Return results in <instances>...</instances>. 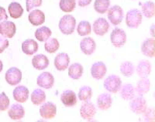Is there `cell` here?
Segmentation results:
<instances>
[{"mask_svg":"<svg viewBox=\"0 0 155 122\" xmlns=\"http://www.w3.org/2000/svg\"><path fill=\"white\" fill-rule=\"evenodd\" d=\"M76 26V19L71 15H65L59 21V30L63 34L71 35L74 31Z\"/></svg>","mask_w":155,"mask_h":122,"instance_id":"cell-1","label":"cell"},{"mask_svg":"<svg viewBox=\"0 0 155 122\" xmlns=\"http://www.w3.org/2000/svg\"><path fill=\"white\" fill-rule=\"evenodd\" d=\"M142 20H143V14L139 9H133L127 12L126 16V24L129 28H138L142 23Z\"/></svg>","mask_w":155,"mask_h":122,"instance_id":"cell-2","label":"cell"},{"mask_svg":"<svg viewBox=\"0 0 155 122\" xmlns=\"http://www.w3.org/2000/svg\"><path fill=\"white\" fill-rule=\"evenodd\" d=\"M105 89L109 93L116 94L120 91L122 85V80L120 77L117 75H110L104 80Z\"/></svg>","mask_w":155,"mask_h":122,"instance_id":"cell-3","label":"cell"},{"mask_svg":"<svg viewBox=\"0 0 155 122\" xmlns=\"http://www.w3.org/2000/svg\"><path fill=\"white\" fill-rule=\"evenodd\" d=\"M130 101V108L136 114H142L147 108V101L143 96L139 95V96L134 98Z\"/></svg>","mask_w":155,"mask_h":122,"instance_id":"cell-4","label":"cell"},{"mask_svg":"<svg viewBox=\"0 0 155 122\" xmlns=\"http://www.w3.org/2000/svg\"><path fill=\"white\" fill-rule=\"evenodd\" d=\"M111 43L115 47H122L127 42V34L123 29L115 28L110 35Z\"/></svg>","mask_w":155,"mask_h":122,"instance_id":"cell-5","label":"cell"},{"mask_svg":"<svg viewBox=\"0 0 155 122\" xmlns=\"http://www.w3.org/2000/svg\"><path fill=\"white\" fill-rule=\"evenodd\" d=\"M124 10L120 5H115L109 8L108 11V18L111 23L114 26H117L122 23L124 19Z\"/></svg>","mask_w":155,"mask_h":122,"instance_id":"cell-6","label":"cell"},{"mask_svg":"<svg viewBox=\"0 0 155 122\" xmlns=\"http://www.w3.org/2000/svg\"><path fill=\"white\" fill-rule=\"evenodd\" d=\"M22 76V72L19 68L11 67L5 73V79L9 85L15 86L21 82Z\"/></svg>","mask_w":155,"mask_h":122,"instance_id":"cell-7","label":"cell"},{"mask_svg":"<svg viewBox=\"0 0 155 122\" xmlns=\"http://www.w3.org/2000/svg\"><path fill=\"white\" fill-rule=\"evenodd\" d=\"M40 114L42 118L46 120L54 118L57 114L56 105L51 101L44 103L40 108Z\"/></svg>","mask_w":155,"mask_h":122,"instance_id":"cell-8","label":"cell"},{"mask_svg":"<svg viewBox=\"0 0 155 122\" xmlns=\"http://www.w3.org/2000/svg\"><path fill=\"white\" fill-rule=\"evenodd\" d=\"M37 84L44 89H51L54 84V77L50 72H43L37 77Z\"/></svg>","mask_w":155,"mask_h":122,"instance_id":"cell-9","label":"cell"},{"mask_svg":"<svg viewBox=\"0 0 155 122\" xmlns=\"http://www.w3.org/2000/svg\"><path fill=\"white\" fill-rule=\"evenodd\" d=\"M16 26L13 22L4 20L0 23V34L5 38H12L16 34Z\"/></svg>","mask_w":155,"mask_h":122,"instance_id":"cell-10","label":"cell"},{"mask_svg":"<svg viewBox=\"0 0 155 122\" xmlns=\"http://www.w3.org/2000/svg\"><path fill=\"white\" fill-rule=\"evenodd\" d=\"M107 72V67L106 64L102 61L95 62L92 65L91 67V74L95 80H102L106 75Z\"/></svg>","mask_w":155,"mask_h":122,"instance_id":"cell-11","label":"cell"},{"mask_svg":"<svg viewBox=\"0 0 155 122\" xmlns=\"http://www.w3.org/2000/svg\"><path fill=\"white\" fill-rule=\"evenodd\" d=\"M93 31L98 36L102 37L108 33L109 30V22L105 18H99L93 23Z\"/></svg>","mask_w":155,"mask_h":122,"instance_id":"cell-12","label":"cell"},{"mask_svg":"<svg viewBox=\"0 0 155 122\" xmlns=\"http://www.w3.org/2000/svg\"><path fill=\"white\" fill-rule=\"evenodd\" d=\"M96 114V108L92 102L86 101L80 108V114L83 119L87 120H92Z\"/></svg>","mask_w":155,"mask_h":122,"instance_id":"cell-13","label":"cell"},{"mask_svg":"<svg viewBox=\"0 0 155 122\" xmlns=\"http://www.w3.org/2000/svg\"><path fill=\"white\" fill-rule=\"evenodd\" d=\"M61 101L65 107H74L77 104V95L71 90H66L61 95Z\"/></svg>","mask_w":155,"mask_h":122,"instance_id":"cell-14","label":"cell"},{"mask_svg":"<svg viewBox=\"0 0 155 122\" xmlns=\"http://www.w3.org/2000/svg\"><path fill=\"white\" fill-rule=\"evenodd\" d=\"M80 48L81 52L85 55H92L96 49V43L92 38L86 37L81 40L80 43Z\"/></svg>","mask_w":155,"mask_h":122,"instance_id":"cell-15","label":"cell"},{"mask_svg":"<svg viewBox=\"0 0 155 122\" xmlns=\"http://www.w3.org/2000/svg\"><path fill=\"white\" fill-rule=\"evenodd\" d=\"M70 58L66 53H61L58 54L54 59L55 68L59 71H64L68 67Z\"/></svg>","mask_w":155,"mask_h":122,"instance_id":"cell-16","label":"cell"},{"mask_svg":"<svg viewBox=\"0 0 155 122\" xmlns=\"http://www.w3.org/2000/svg\"><path fill=\"white\" fill-rule=\"evenodd\" d=\"M29 94L28 88L23 85L16 87L12 92L13 98L19 103H25L28 100Z\"/></svg>","mask_w":155,"mask_h":122,"instance_id":"cell-17","label":"cell"},{"mask_svg":"<svg viewBox=\"0 0 155 122\" xmlns=\"http://www.w3.org/2000/svg\"><path fill=\"white\" fill-rule=\"evenodd\" d=\"M141 51L144 56L153 58L155 56V40L153 38L147 39L141 45Z\"/></svg>","mask_w":155,"mask_h":122,"instance_id":"cell-18","label":"cell"},{"mask_svg":"<svg viewBox=\"0 0 155 122\" xmlns=\"http://www.w3.org/2000/svg\"><path fill=\"white\" fill-rule=\"evenodd\" d=\"M113 104L112 96L108 93H102L97 98V106L102 111H106L111 108Z\"/></svg>","mask_w":155,"mask_h":122,"instance_id":"cell-19","label":"cell"},{"mask_svg":"<svg viewBox=\"0 0 155 122\" xmlns=\"http://www.w3.org/2000/svg\"><path fill=\"white\" fill-rule=\"evenodd\" d=\"M49 59L44 54H38L32 59V65L37 70H43L49 66Z\"/></svg>","mask_w":155,"mask_h":122,"instance_id":"cell-20","label":"cell"},{"mask_svg":"<svg viewBox=\"0 0 155 122\" xmlns=\"http://www.w3.org/2000/svg\"><path fill=\"white\" fill-rule=\"evenodd\" d=\"M8 115L12 120H21L25 116L24 108L19 104H14L9 108V111H8Z\"/></svg>","mask_w":155,"mask_h":122,"instance_id":"cell-21","label":"cell"},{"mask_svg":"<svg viewBox=\"0 0 155 122\" xmlns=\"http://www.w3.org/2000/svg\"><path fill=\"white\" fill-rule=\"evenodd\" d=\"M151 64L150 62L146 59H142L138 63L137 69L135 70H137L138 76L141 78H143L148 77V76L150 75L151 73Z\"/></svg>","mask_w":155,"mask_h":122,"instance_id":"cell-22","label":"cell"},{"mask_svg":"<svg viewBox=\"0 0 155 122\" xmlns=\"http://www.w3.org/2000/svg\"><path fill=\"white\" fill-rule=\"evenodd\" d=\"M28 19L33 26H41L45 22V15L40 9H34V11L30 12Z\"/></svg>","mask_w":155,"mask_h":122,"instance_id":"cell-23","label":"cell"},{"mask_svg":"<svg viewBox=\"0 0 155 122\" xmlns=\"http://www.w3.org/2000/svg\"><path fill=\"white\" fill-rule=\"evenodd\" d=\"M120 97L124 101H130L137 95L136 88L130 84H126L120 89Z\"/></svg>","mask_w":155,"mask_h":122,"instance_id":"cell-24","label":"cell"},{"mask_svg":"<svg viewBox=\"0 0 155 122\" xmlns=\"http://www.w3.org/2000/svg\"><path fill=\"white\" fill-rule=\"evenodd\" d=\"M38 50V44L34 40L28 39L24 40L22 43V51L25 54L31 56Z\"/></svg>","mask_w":155,"mask_h":122,"instance_id":"cell-25","label":"cell"},{"mask_svg":"<svg viewBox=\"0 0 155 122\" xmlns=\"http://www.w3.org/2000/svg\"><path fill=\"white\" fill-rule=\"evenodd\" d=\"M83 72V66L79 63H73L68 67V76L73 80H78L81 78Z\"/></svg>","mask_w":155,"mask_h":122,"instance_id":"cell-26","label":"cell"},{"mask_svg":"<svg viewBox=\"0 0 155 122\" xmlns=\"http://www.w3.org/2000/svg\"><path fill=\"white\" fill-rule=\"evenodd\" d=\"M150 80H149L147 77L141 78L140 80L137 82V87H135L137 94L140 95V96H143V94H147L148 91H150Z\"/></svg>","mask_w":155,"mask_h":122,"instance_id":"cell-27","label":"cell"},{"mask_svg":"<svg viewBox=\"0 0 155 122\" xmlns=\"http://www.w3.org/2000/svg\"><path fill=\"white\" fill-rule=\"evenodd\" d=\"M9 16L13 19H19L23 14V9L22 5L16 2H11L8 7Z\"/></svg>","mask_w":155,"mask_h":122,"instance_id":"cell-28","label":"cell"},{"mask_svg":"<svg viewBox=\"0 0 155 122\" xmlns=\"http://www.w3.org/2000/svg\"><path fill=\"white\" fill-rule=\"evenodd\" d=\"M31 101L36 106L42 104L46 101V94L41 89H36L31 94Z\"/></svg>","mask_w":155,"mask_h":122,"instance_id":"cell-29","label":"cell"},{"mask_svg":"<svg viewBox=\"0 0 155 122\" xmlns=\"http://www.w3.org/2000/svg\"><path fill=\"white\" fill-rule=\"evenodd\" d=\"M51 34H52V32L51 29L47 26H41L36 30L35 37L37 40L41 42H45L51 37Z\"/></svg>","mask_w":155,"mask_h":122,"instance_id":"cell-30","label":"cell"},{"mask_svg":"<svg viewBox=\"0 0 155 122\" xmlns=\"http://www.w3.org/2000/svg\"><path fill=\"white\" fill-rule=\"evenodd\" d=\"M142 14L146 18L150 19L155 14V5L152 1H147L142 5Z\"/></svg>","mask_w":155,"mask_h":122,"instance_id":"cell-31","label":"cell"},{"mask_svg":"<svg viewBox=\"0 0 155 122\" xmlns=\"http://www.w3.org/2000/svg\"><path fill=\"white\" fill-rule=\"evenodd\" d=\"M120 73L124 77H130L133 75L135 71V66L130 61H125L120 65Z\"/></svg>","mask_w":155,"mask_h":122,"instance_id":"cell-32","label":"cell"},{"mask_svg":"<svg viewBox=\"0 0 155 122\" xmlns=\"http://www.w3.org/2000/svg\"><path fill=\"white\" fill-rule=\"evenodd\" d=\"M109 0H95L94 3V9L99 14H104L109 9Z\"/></svg>","mask_w":155,"mask_h":122,"instance_id":"cell-33","label":"cell"},{"mask_svg":"<svg viewBox=\"0 0 155 122\" xmlns=\"http://www.w3.org/2000/svg\"><path fill=\"white\" fill-rule=\"evenodd\" d=\"M60 47V43L56 38H49L45 41L44 49L49 53H54L58 50Z\"/></svg>","mask_w":155,"mask_h":122,"instance_id":"cell-34","label":"cell"},{"mask_svg":"<svg viewBox=\"0 0 155 122\" xmlns=\"http://www.w3.org/2000/svg\"><path fill=\"white\" fill-rule=\"evenodd\" d=\"M78 97L81 101L86 102V101H90L92 97V88L89 86H83L80 88Z\"/></svg>","mask_w":155,"mask_h":122,"instance_id":"cell-35","label":"cell"},{"mask_svg":"<svg viewBox=\"0 0 155 122\" xmlns=\"http://www.w3.org/2000/svg\"><path fill=\"white\" fill-rule=\"evenodd\" d=\"M91 31H92V26H91L89 22L86 21V20H82L78 25L77 32L79 36L85 37V36L90 34Z\"/></svg>","mask_w":155,"mask_h":122,"instance_id":"cell-36","label":"cell"},{"mask_svg":"<svg viewBox=\"0 0 155 122\" xmlns=\"http://www.w3.org/2000/svg\"><path fill=\"white\" fill-rule=\"evenodd\" d=\"M60 9L64 12H71L76 6L75 0H60Z\"/></svg>","mask_w":155,"mask_h":122,"instance_id":"cell-37","label":"cell"},{"mask_svg":"<svg viewBox=\"0 0 155 122\" xmlns=\"http://www.w3.org/2000/svg\"><path fill=\"white\" fill-rule=\"evenodd\" d=\"M9 104H10V101L9 98L6 96V94L4 92L0 94V111H6L9 108Z\"/></svg>","mask_w":155,"mask_h":122,"instance_id":"cell-38","label":"cell"},{"mask_svg":"<svg viewBox=\"0 0 155 122\" xmlns=\"http://www.w3.org/2000/svg\"><path fill=\"white\" fill-rule=\"evenodd\" d=\"M142 114L143 117L142 119L143 121H154V108H147L146 111L143 112Z\"/></svg>","mask_w":155,"mask_h":122,"instance_id":"cell-39","label":"cell"},{"mask_svg":"<svg viewBox=\"0 0 155 122\" xmlns=\"http://www.w3.org/2000/svg\"><path fill=\"white\" fill-rule=\"evenodd\" d=\"M41 5H42V0H26L27 12H30L34 8L40 7Z\"/></svg>","mask_w":155,"mask_h":122,"instance_id":"cell-40","label":"cell"},{"mask_svg":"<svg viewBox=\"0 0 155 122\" xmlns=\"http://www.w3.org/2000/svg\"><path fill=\"white\" fill-rule=\"evenodd\" d=\"M9 46V40L4 37H0V53H3L5 49H7Z\"/></svg>","mask_w":155,"mask_h":122,"instance_id":"cell-41","label":"cell"},{"mask_svg":"<svg viewBox=\"0 0 155 122\" xmlns=\"http://www.w3.org/2000/svg\"><path fill=\"white\" fill-rule=\"evenodd\" d=\"M8 15L6 13V11L3 7L0 6V22L4 21V20H7Z\"/></svg>","mask_w":155,"mask_h":122,"instance_id":"cell-42","label":"cell"},{"mask_svg":"<svg viewBox=\"0 0 155 122\" xmlns=\"http://www.w3.org/2000/svg\"><path fill=\"white\" fill-rule=\"evenodd\" d=\"M92 0H78V4L80 7H85L90 5Z\"/></svg>","mask_w":155,"mask_h":122,"instance_id":"cell-43","label":"cell"},{"mask_svg":"<svg viewBox=\"0 0 155 122\" xmlns=\"http://www.w3.org/2000/svg\"><path fill=\"white\" fill-rule=\"evenodd\" d=\"M2 69H3V63H2V60L0 59V73L2 72Z\"/></svg>","mask_w":155,"mask_h":122,"instance_id":"cell-44","label":"cell"},{"mask_svg":"<svg viewBox=\"0 0 155 122\" xmlns=\"http://www.w3.org/2000/svg\"><path fill=\"white\" fill-rule=\"evenodd\" d=\"M153 26H154V24H153V26H152V27H151V32H150V34H151L153 37H154V33H153Z\"/></svg>","mask_w":155,"mask_h":122,"instance_id":"cell-45","label":"cell"}]
</instances>
